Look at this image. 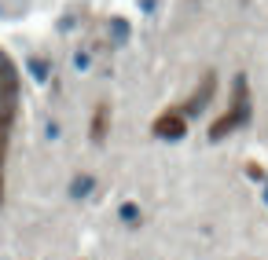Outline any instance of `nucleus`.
Instances as JSON below:
<instances>
[{
    "mask_svg": "<svg viewBox=\"0 0 268 260\" xmlns=\"http://www.w3.org/2000/svg\"><path fill=\"white\" fill-rule=\"evenodd\" d=\"M11 106H15V77H11V66L0 59V143H4V128H7V117H11Z\"/></svg>",
    "mask_w": 268,
    "mask_h": 260,
    "instance_id": "1",
    "label": "nucleus"
}]
</instances>
